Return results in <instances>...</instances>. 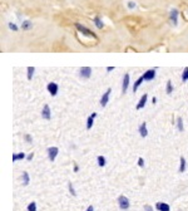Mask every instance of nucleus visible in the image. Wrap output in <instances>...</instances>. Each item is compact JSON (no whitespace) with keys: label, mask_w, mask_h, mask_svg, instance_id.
Instances as JSON below:
<instances>
[{"label":"nucleus","mask_w":188,"mask_h":211,"mask_svg":"<svg viewBox=\"0 0 188 211\" xmlns=\"http://www.w3.org/2000/svg\"><path fill=\"white\" fill-rule=\"evenodd\" d=\"M124 23L127 25V28L133 31V33H137L143 27H144V22L141 19V18H137V16H128L124 19Z\"/></svg>","instance_id":"f257e3e1"},{"label":"nucleus","mask_w":188,"mask_h":211,"mask_svg":"<svg viewBox=\"0 0 188 211\" xmlns=\"http://www.w3.org/2000/svg\"><path fill=\"white\" fill-rule=\"evenodd\" d=\"M118 205H119V207H120L122 210H128L129 206H131L129 200L125 197V196H123V195H120V196L118 197Z\"/></svg>","instance_id":"f03ea898"},{"label":"nucleus","mask_w":188,"mask_h":211,"mask_svg":"<svg viewBox=\"0 0 188 211\" xmlns=\"http://www.w3.org/2000/svg\"><path fill=\"white\" fill-rule=\"evenodd\" d=\"M75 27H77V29L80 31V33H83L84 35H88V37H93V38H97V35L93 33L92 30H89L88 28H85V27H83V25H80V24H75Z\"/></svg>","instance_id":"7ed1b4c3"},{"label":"nucleus","mask_w":188,"mask_h":211,"mask_svg":"<svg viewBox=\"0 0 188 211\" xmlns=\"http://www.w3.org/2000/svg\"><path fill=\"white\" fill-rule=\"evenodd\" d=\"M47 89H48V92L50 93V96H57L58 94V89H59V87H58V84L57 83H54V82H50V83H48V86H47Z\"/></svg>","instance_id":"20e7f679"},{"label":"nucleus","mask_w":188,"mask_h":211,"mask_svg":"<svg viewBox=\"0 0 188 211\" xmlns=\"http://www.w3.org/2000/svg\"><path fill=\"white\" fill-rule=\"evenodd\" d=\"M79 76L82 78H85V79L90 78V76H92V68L90 67H82L79 69Z\"/></svg>","instance_id":"39448f33"},{"label":"nucleus","mask_w":188,"mask_h":211,"mask_svg":"<svg viewBox=\"0 0 188 211\" xmlns=\"http://www.w3.org/2000/svg\"><path fill=\"white\" fill-rule=\"evenodd\" d=\"M47 152H48V157H49V160L53 162L55 158H57V156H58V152H59V150H58V147H49V148L47 150Z\"/></svg>","instance_id":"423d86ee"},{"label":"nucleus","mask_w":188,"mask_h":211,"mask_svg":"<svg viewBox=\"0 0 188 211\" xmlns=\"http://www.w3.org/2000/svg\"><path fill=\"white\" fill-rule=\"evenodd\" d=\"M110 93H112V89H110V88H108V89L106 91V93H103V96H102V98H100V106H102V107H106V106H107V103H108V101H109Z\"/></svg>","instance_id":"0eeeda50"},{"label":"nucleus","mask_w":188,"mask_h":211,"mask_svg":"<svg viewBox=\"0 0 188 211\" xmlns=\"http://www.w3.org/2000/svg\"><path fill=\"white\" fill-rule=\"evenodd\" d=\"M155 72H157L155 68H153V69H148V70L143 74L144 80H148V82H149V80H153V79L155 78Z\"/></svg>","instance_id":"6e6552de"},{"label":"nucleus","mask_w":188,"mask_h":211,"mask_svg":"<svg viewBox=\"0 0 188 211\" xmlns=\"http://www.w3.org/2000/svg\"><path fill=\"white\" fill-rule=\"evenodd\" d=\"M128 87H129V74L128 73H125L124 77H123V82H122V93L123 94L127 92Z\"/></svg>","instance_id":"1a4fd4ad"},{"label":"nucleus","mask_w":188,"mask_h":211,"mask_svg":"<svg viewBox=\"0 0 188 211\" xmlns=\"http://www.w3.org/2000/svg\"><path fill=\"white\" fill-rule=\"evenodd\" d=\"M41 117L44 120H50L51 118V112H50V107L48 104H45L43 107V111H41Z\"/></svg>","instance_id":"9d476101"},{"label":"nucleus","mask_w":188,"mask_h":211,"mask_svg":"<svg viewBox=\"0 0 188 211\" xmlns=\"http://www.w3.org/2000/svg\"><path fill=\"white\" fill-rule=\"evenodd\" d=\"M147 99H148V94H147V93H144L143 96L141 97L138 104H137V109H142V108L144 107V106H145V103H147Z\"/></svg>","instance_id":"9b49d317"},{"label":"nucleus","mask_w":188,"mask_h":211,"mask_svg":"<svg viewBox=\"0 0 188 211\" xmlns=\"http://www.w3.org/2000/svg\"><path fill=\"white\" fill-rule=\"evenodd\" d=\"M155 209L158 210V211H169L171 207L168 204H165V202H157L155 204Z\"/></svg>","instance_id":"f8f14e48"},{"label":"nucleus","mask_w":188,"mask_h":211,"mask_svg":"<svg viewBox=\"0 0 188 211\" xmlns=\"http://www.w3.org/2000/svg\"><path fill=\"white\" fill-rule=\"evenodd\" d=\"M97 117V113L96 112H93L89 117L87 118V130H90L93 127V123H94V118Z\"/></svg>","instance_id":"ddd939ff"},{"label":"nucleus","mask_w":188,"mask_h":211,"mask_svg":"<svg viewBox=\"0 0 188 211\" xmlns=\"http://www.w3.org/2000/svg\"><path fill=\"white\" fill-rule=\"evenodd\" d=\"M139 134H141L142 137H147V134H148V130H147V123H145V122L141 123V126H139Z\"/></svg>","instance_id":"4468645a"},{"label":"nucleus","mask_w":188,"mask_h":211,"mask_svg":"<svg viewBox=\"0 0 188 211\" xmlns=\"http://www.w3.org/2000/svg\"><path fill=\"white\" fill-rule=\"evenodd\" d=\"M25 158V153L24 152H19V153H14L13 155V162L19 161V160H24Z\"/></svg>","instance_id":"2eb2a0df"},{"label":"nucleus","mask_w":188,"mask_h":211,"mask_svg":"<svg viewBox=\"0 0 188 211\" xmlns=\"http://www.w3.org/2000/svg\"><path fill=\"white\" fill-rule=\"evenodd\" d=\"M177 16H178V10H177V9H173L172 12H171V20L173 22L174 25L177 24Z\"/></svg>","instance_id":"dca6fc26"},{"label":"nucleus","mask_w":188,"mask_h":211,"mask_svg":"<svg viewBox=\"0 0 188 211\" xmlns=\"http://www.w3.org/2000/svg\"><path fill=\"white\" fill-rule=\"evenodd\" d=\"M143 80H144V78H143V76L142 77H139L137 80L134 82V86H133V92H137V89H138V87L141 86V84L143 83Z\"/></svg>","instance_id":"f3484780"},{"label":"nucleus","mask_w":188,"mask_h":211,"mask_svg":"<svg viewBox=\"0 0 188 211\" xmlns=\"http://www.w3.org/2000/svg\"><path fill=\"white\" fill-rule=\"evenodd\" d=\"M181 163H179V172H184L186 171V167H187V162H186V158L182 156L181 157Z\"/></svg>","instance_id":"a211bd4d"},{"label":"nucleus","mask_w":188,"mask_h":211,"mask_svg":"<svg viewBox=\"0 0 188 211\" xmlns=\"http://www.w3.org/2000/svg\"><path fill=\"white\" fill-rule=\"evenodd\" d=\"M165 93H167V94H172V93H173V84H172V80H168V82H167Z\"/></svg>","instance_id":"6ab92c4d"},{"label":"nucleus","mask_w":188,"mask_h":211,"mask_svg":"<svg viewBox=\"0 0 188 211\" xmlns=\"http://www.w3.org/2000/svg\"><path fill=\"white\" fill-rule=\"evenodd\" d=\"M97 161H98V166H100V167H104L107 163V160H106V157L104 156H98Z\"/></svg>","instance_id":"aec40b11"},{"label":"nucleus","mask_w":188,"mask_h":211,"mask_svg":"<svg viewBox=\"0 0 188 211\" xmlns=\"http://www.w3.org/2000/svg\"><path fill=\"white\" fill-rule=\"evenodd\" d=\"M177 127H178V131L179 132H183L184 131V127H183V120L181 117L177 118Z\"/></svg>","instance_id":"412c9836"},{"label":"nucleus","mask_w":188,"mask_h":211,"mask_svg":"<svg viewBox=\"0 0 188 211\" xmlns=\"http://www.w3.org/2000/svg\"><path fill=\"white\" fill-rule=\"evenodd\" d=\"M26 70H28V76H26V77H28V79L30 80L31 78H33V76H34L35 68H34V67H28V69H26Z\"/></svg>","instance_id":"4be33fe9"},{"label":"nucleus","mask_w":188,"mask_h":211,"mask_svg":"<svg viewBox=\"0 0 188 211\" xmlns=\"http://www.w3.org/2000/svg\"><path fill=\"white\" fill-rule=\"evenodd\" d=\"M22 180H23V185H29V175L28 172H23V176H22Z\"/></svg>","instance_id":"5701e85b"},{"label":"nucleus","mask_w":188,"mask_h":211,"mask_svg":"<svg viewBox=\"0 0 188 211\" xmlns=\"http://www.w3.org/2000/svg\"><path fill=\"white\" fill-rule=\"evenodd\" d=\"M188 80V67H186L183 69V73H182V82H187Z\"/></svg>","instance_id":"b1692460"},{"label":"nucleus","mask_w":188,"mask_h":211,"mask_svg":"<svg viewBox=\"0 0 188 211\" xmlns=\"http://www.w3.org/2000/svg\"><path fill=\"white\" fill-rule=\"evenodd\" d=\"M94 24H96L97 28H99V29L103 28V23H102V20H100L99 16H96V18H94Z\"/></svg>","instance_id":"393cba45"},{"label":"nucleus","mask_w":188,"mask_h":211,"mask_svg":"<svg viewBox=\"0 0 188 211\" xmlns=\"http://www.w3.org/2000/svg\"><path fill=\"white\" fill-rule=\"evenodd\" d=\"M28 211H37V204L34 201L28 205Z\"/></svg>","instance_id":"a878e982"},{"label":"nucleus","mask_w":188,"mask_h":211,"mask_svg":"<svg viewBox=\"0 0 188 211\" xmlns=\"http://www.w3.org/2000/svg\"><path fill=\"white\" fill-rule=\"evenodd\" d=\"M22 28H23L24 30H28V29H30V28H31V23H30V22H28V20H26V22H24V23H23Z\"/></svg>","instance_id":"bb28decb"},{"label":"nucleus","mask_w":188,"mask_h":211,"mask_svg":"<svg viewBox=\"0 0 188 211\" xmlns=\"http://www.w3.org/2000/svg\"><path fill=\"white\" fill-rule=\"evenodd\" d=\"M68 187H69V192H70V194H71L73 196H75V195H77V192H75V190H74V187H73V184H71V182H69Z\"/></svg>","instance_id":"cd10ccee"},{"label":"nucleus","mask_w":188,"mask_h":211,"mask_svg":"<svg viewBox=\"0 0 188 211\" xmlns=\"http://www.w3.org/2000/svg\"><path fill=\"white\" fill-rule=\"evenodd\" d=\"M24 140H25L28 143H33V138H31L30 134H25V136H24Z\"/></svg>","instance_id":"c85d7f7f"},{"label":"nucleus","mask_w":188,"mask_h":211,"mask_svg":"<svg viewBox=\"0 0 188 211\" xmlns=\"http://www.w3.org/2000/svg\"><path fill=\"white\" fill-rule=\"evenodd\" d=\"M138 166H139V167H143V166H144V160H143L142 157L138 158Z\"/></svg>","instance_id":"c756f323"},{"label":"nucleus","mask_w":188,"mask_h":211,"mask_svg":"<svg viewBox=\"0 0 188 211\" xmlns=\"http://www.w3.org/2000/svg\"><path fill=\"white\" fill-rule=\"evenodd\" d=\"M9 28H10V29H12V30H15V31L18 30V27H16L15 24H12V23H10V24H9Z\"/></svg>","instance_id":"7c9ffc66"},{"label":"nucleus","mask_w":188,"mask_h":211,"mask_svg":"<svg viewBox=\"0 0 188 211\" xmlns=\"http://www.w3.org/2000/svg\"><path fill=\"white\" fill-rule=\"evenodd\" d=\"M144 211H153V207L149 206V205H145L144 206Z\"/></svg>","instance_id":"2f4dec72"},{"label":"nucleus","mask_w":188,"mask_h":211,"mask_svg":"<svg viewBox=\"0 0 188 211\" xmlns=\"http://www.w3.org/2000/svg\"><path fill=\"white\" fill-rule=\"evenodd\" d=\"M33 157H34V153H29V155L26 156V160H28V161H31V160H33Z\"/></svg>","instance_id":"473e14b6"},{"label":"nucleus","mask_w":188,"mask_h":211,"mask_svg":"<svg viewBox=\"0 0 188 211\" xmlns=\"http://www.w3.org/2000/svg\"><path fill=\"white\" fill-rule=\"evenodd\" d=\"M128 6L132 9V8H134V6H135V4H134L133 2H129V3H128Z\"/></svg>","instance_id":"72a5a7b5"},{"label":"nucleus","mask_w":188,"mask_h":211,"mask_svg":"<svg viewBox=\"0 0 188 211\" xmlns=\"http://www.w3.org/2000/svg\"><path fill=\"white\" fill-rule=\"evenodd\" d=\"M79 171V166L78 165H74V172H78Z\"/></svg>","instance_id":"f704fd0d"},{"label":"nucleus","mask_w":188,"mask_h":211,"mask_svg":"<svg viewBox=\"0 0 188 211\" xmlns=\"http://www.w3.org/2000/svg\"><path fill=\"white\" fill-rule=\"evenodd\" d=\"M85 211H94V207H93V206H89V207H88Z\"/></svg>","instance_id":"c9c22d12"},{"label":"nucleus","mask_w":188,"mask_h":211,"mask_svg":"<svg viewBox=\"0 0 188 211\" xmlns=\"http://www.w3.org/2000/svg\"><path fill=\"white\" fill-rule=\"evenodd\" d=\"M113 69H114V67H108V68H107V72H112Z\"/></svg>","instance_id":"e433bc0d"},{"label":"nucleus","mask_w":188,"mask_h":211,"mask_svg":"<svg viewBox=\"0 0 188 211\" xmlns=\"http://www.w3.org/2000/svg\"><path fill=\"white\" fill-rule=\"evenodd\" d=\"M155 102H157V98H155V97H153V98H152V103H153V104H154V103H155Z\"/></svg>","instance_id":"4c0bfd02"}]
</instances>
